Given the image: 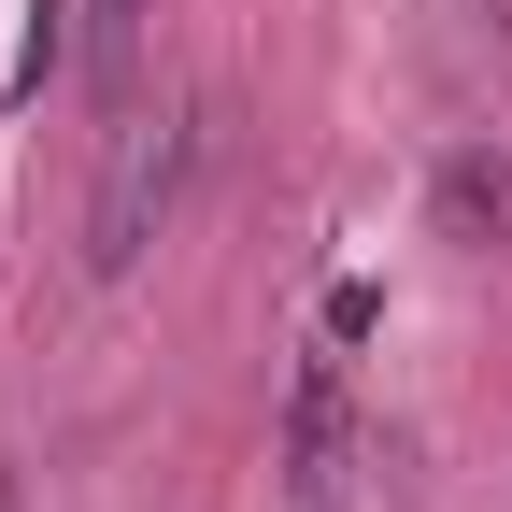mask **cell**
<instances>
[{
	"label": "cell",
	"mask_w": 512,
	"mask_h": 512,
	"mask_svg": "<svg viewBox=\"0 0 512 512\" xmlns=\"http://www.w3.org/2000/svg\"><path fill=\"white\" fill-rule=\"evenodd\" d=\"M200 143H214V100L114 114V143H100V185H86V285H128V271L157 256V228L185 214V185H200Z\"/></svg>",
	"instance_id": "cell-1"
},
{
	"label": "cell",
	"mask_w": 512,
	"mask_h": 512,
	"mask_svg": "<svg viewBox=\"0 0 512 512\" xmlns=\"http://www.w3.org/2000/svg\"><path fill=\"white\" fill-rule=\"evenodd\" d=\"M143 15H157V0H72V72H86V86H128Z\"/></svg>",
	"instance_id": "cell-2"
},
{
	"label": "cell",
	"mask_w": 512,
	"mask_h": 512,
	"mask_svg": "<svg viewBox=\"0 0 512 512\" xmlns=\"http://www.w3.org/2000/svg\"><path fill=\"white\" fill-rule=\"evenodd\" d=\"M441 214H456V228H484V214H512V171H484V157H470L456 185H441Z\"/></svg>",
	"instance_id": "cell-3"
}]
</instances>
